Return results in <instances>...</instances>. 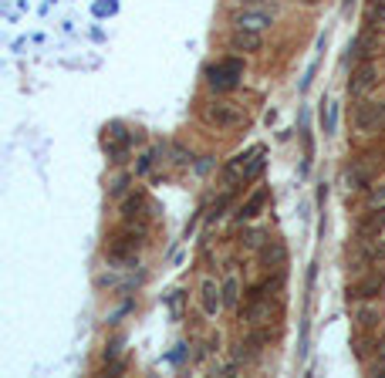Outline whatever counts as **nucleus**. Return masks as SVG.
I'll list each match as a JSON object with an SVG mask.
<instances>
[{
  "instance_id": "obj_1",
  "label": "nucleus",
  "mask_w": 385,
  "mask_h": 378,
  "mask_svg": "<svg viewBox=\"0 0 385 378\" xmlns=\"http://www.w3.org/2000/svg\"><path fill=\"white\" fill-rule=\"evenodd\" d=\"M203 122L217 132H233L240 125H247V105L233 102V98H213L203 105Z\"/></svg>"
},
{
  "instance_id": "obj_2",
  "label": "nucleus",
  "mask_w": 385,
  "mask_h": 378,
  "mask_svg": "<svg viewBox=\"0 0 385 378\" xmlns=\"http://www.w3.org/2000/svg\"><path fill=\"white\" fill-rule=\"evenodd\" d=\"M352 129H355L359 139H372V135L385 132V102L362 95L352 109Z\"/></svg>"
},
{
  "instance_id": "obj_3",
  "label": "nucleus",
  "mask_w": 385,
  "mask_h": 378,
  "mask_svg": "<svg viewBox=\"0 0 385 378\" xmlns=\"http://www.w3.org/2000/svg\"><path fill=\"white\" fill-rule=\"evenodd\" d=\"M203 78H206V88L210 91L227 95V91H233L244 81V61H240V58H220V61L206 65Z\"/></svg>"
},
{
  "instance_id": "obj_4",
  "label": "nucleus",
  "mask_w": 385,
  "mask_h": 378,
  "mask_svg": "<svg viewBox=\"0 0 385 378\" xmlns=\"http://www.w3.org/2000/svg\"><path fill=\"white\" fill-rule=\"evenodd\" d=\"M230 24H233V31H253V34H264V31L274 24V17L264 10V7H244V10H237V14L230 17Z\"/></svg>"
},
{
  "instance_id": "obj_5",
  "label": "nucleus",
  "mask_w": 385,
  "mask_h": 378,
  "mask_svg": "<svg viewBox=\"0 0 385 378\" xmlns=\"http://www.w3.org/2000/svg\"><path fill=\"white\" fill-rule=\"evenodd\" d=\"M379 85V65L375 61H362V65L352 71V78H348V95L352 98H362L368 91Z\"/></svg>"
},
{
  "instance_id": "obj_6",
  "label": "nucleus",
  "mask_w": 385,
  "mask_h": 378,
  "mask_svg": "<svg viewBox=\"0 0 385 378\" xmlns=\"http://www.w3.org/2000/svg\"><path fill=\"white\" fill-rule=\"evenodd\" d=\"M200 308H203L206 317H217L223 311L227 308L223 304V284H217L213 277H203V284H200Z\"/></svg>"
},
{
  "instance_id": "obj_7",
  "label": "nucleus",
  "mask_w": 385,
  "mask_h": 378,
  "mask_svg": "<svg viewBox=\"0 0 385 378\" xmlns=\"http://www.w3.org/2000/svg\"><path fill=\"white\" fill-rule=\"evenodd\" d=\"M382 290H385V274L372 270V274H365L359 284L348 288V297H352V301H375Z\"/></svg>"
},
{
  "instance_id": "obj_8",
  "label": "nucleus",
  "mask_w": 385,
  "mask_h": 378,
  "mask_svg": "<svg viewBox=\"0 0 385 378\" xmlns=\"http://www.w3.org/2000/svg\"><path fill=\"white\" fill-rule=\"evenodd\" d=\"M267 196H271L267 189H253V193H250L247 200H244L240 206H237L233 220H237V223H253L257 216H260V210L267 206Z\"/></svg>"
},
{
  "instance_id": "obj_9",
  "label": "nucleus",
  "mask_w": 385,
  "mask_h": 378,
  "mask_svg": "<svg viewBox=\"0 0 385 378\" xmlns=\"http://www.w3.org/2000/svg\"><path fill=\"white\" fill-rule=\"evenodd\" d=\"M122 223L146 230V196H142V193H132L129 200L122 203Z\"/></svg>"
},
{
  "instance_id": "obj_10",
  "label": "nucleus",
  "mask_w": 385,
  "mask_h": 378,
  "mask_svg": "<svg viewBox=\"0 0 385 378\" xmlns=\"http://www.w3.org/2000/svg\"><path fill=\"white\" fill-rule=\"evenodd\" d=\"M227 45H230V51H237V54H257V51H264V38L253 34V31H233Z\"/></svg>"
},
{
  "instance_id": "obj_11",
  "label": "nucleus",
  "mask_w": 385,
  "mask_h": 378,
  "mask_svg": "<svg viewBox=\"0 0 385 378\" xmlns=\"http://www.w3.org/2000/svg\"><path fill=\"white\" fill-rule=\"evenodd\" d=\"M220 284H223V304H227L230 311H237V308H240V297H244V294H240V277H237L233 264L227 267V274H223V281H220Z\"/></svg>"
},
{
  "instance_id": "obj_12",
  "label": "nucleus",
  "mask_w": 385,
  "mask_h": 378,
  "mask_svg": "<svg viewBox=\"0 0 385 378\" xmlns=\"http://www.w3.org/2000/svg\"><path fill=\"white\" fill-rule=\"evenodd\" d=\"M250 156H253V149H250V152H237V156H230V162L223 166V173H220L227 186H233V182H244V169H247Z\"/></svg>"
},
{
  "instance_id": "obj_13",
  "label": "nucleus",
  "mask_w": 385,
  "mask_h": 378,
  "mask_svg": "<svg viewBox=\"0 0 385 378\" xmlns=\"http://www.w3.org/2000/svg\"><path fill=\"white\" fill-rule=\"evenodd\" d=\"M260 264H264V267H284V264H288L284 244H281V240H267L264 250H260Z\"/></svg>"
},
{
  "instance_id": "obj_14",
  "label": "nucleus",
  "mask_w": 385,
  "mask_h": 378,
  "mask_svg": "<svg viewBox=\"0 0 385 378\" xmlns=\"http://www.w3.org/2000/svg\"><path fill=\"white\" fill-rule=\"evenodd\" d=\"M321 129H324V135H335V129H338V102H324V109H321Z\"/></svg>"
},
{
  "instance_id": "obj_15",
  "label": "nucleus",
  "mask_w": 385,
  "mask_h": 378,
  "mask_svg": "<svg viewBox=\"0 0 385 378\" xmlns=\"http://www.w3.org/2000/svg\"><path fill=\"white\" fill-rule=\"evenodd\" d=\"M264 166H267V152H264V149H253V156H250L247 169H244V182H253V179L264 173Z\"/></svg>"
},
{
  "instance_id": "obj_16",
  "label": "nucleus",
  "mask_w": 385,
  "mask_h": 378,
  "mask_svg": "<svg viewBox=\"0 0 385 378\" xmlns=\"http://www.w3.org/2000/svg\"><path fill=\"white\" fill-rule=\"evenodd\" d=\"M230 203H233V189H227V193H220V200H213V206H210V213H206V220H210V223L223 220V213L230 210Z\"/></svg>"
},
{
  "instance_id": "obj_17",
  "label": "nucleus",
  "mask_w": 385,
  "mask_h": 378,
  "mask_svg": "<svg viewBox=\"0 0 385 378\" xmlns=\"http://www.w3.org/2000/svg\"><path fill=\"white\" fill-rule=\"evenodd\" d=\"M368 24L375 31H385V0H372L368 3Z\"/></svg>"
},
{
  "instance_id": "obj_18",
  "label": "nucleus",
  "mask_w": 385,
  "mask_h": 378,
  "mask_svg": "<svg viewBox=\"0 0 385 378\" xmlns=\"http://www.w3.org/2000/svg\"><path fill=\"white\" fill-rule=\"evenodd\" d=\"M271 240V233L267 230H247L244 233V244H247V250H264V244Z\"/></svg>"
},
{
  "instance_id": "obj_19",
  "label": "nucleus",
  "mask_w": 385,
  "mask_h": 378,
  "mask_svg": "<svg viewBox=\"0 0 385 378\" xmlns=\"http://www.w3.org/2000/svg\"><path fill=\"white\" fill-rule=\"evenodd\" d=\"M372 372H385V328L375 338V365H372Z\"/></svg>"
},
{
  "instance_id": "obj_20",
  "label": "nucleus",
  "mask_w": 385,
  "mask_h": 378,
  "mask_svg": "<svg viewBox=\"0 0 385 378\" xmlns=\"http://www.w3.org/2000/svg\"><path fill=\"white\" fill-rule=\"evenodd\" d=\"M368 210H385V182L372 186V193H368Z\"/></svg>"
},
{
  "instance_id": "obj_21",
  "label": "nucleus",
  "mask_w": 385,
  "mask_h": 378,
  "mask_svg": "<svg viewBox=\"0 0 385 378\" xmlns=\"http://www.w3.org/2000/svg\"><path fill=\"white\" fill-rule=\"evenodd\" d=\"M379 321H382V317H379L375 308H362V311H359V328H375Z\"/></svg>"
},
{
  "instance_id": "obj_22",
  "label": "nucleus",
  "mask_w": 385,
  "mask_h": 378,
  "mask_svg": "<svg viewBox=\"0 0 385 378\" xmlns=\"http://www.w3.org/2000/svg\"><path fill=\"white\" fill-rule=\"evenodd\" d=\"M173 162H176V166H189V162H193V152H186V145L176 142V145H173Z\"/></svg>"
},
{
  "instance_id": "obj_23",
  "label": "nucleus",
  "mask_w": 385,
  "mask_h": 378,
  "mask_svg": "<svg viewBox=\"0 0 385 378\" xmlns=\"http://www.w3.org/2000/svg\"><path fill=\"white\" fill-rule=\"evenodd\" d=\"M152 162H156V156H152V152H146V156H139L136 176H146V173H149V169H152Z\"/></svg>"
},
{
  "instance_id": "obj_24",
  "label": "nucleus",
  "mask_w": 385,
  "mask_h": 378,
  "mask_svg": "<svg viewBox=\"0 0 385 378\" xmlns=\"http://www.w3.org/2000/svg\"><path fill=\"white\" fill-rule=\"evenodd\" d=\"M118 352H122V338H112V341L105 345V361H115Z\"/></svg>"
},
{
  "instance_id": "obj_25",
  "label": "nucleus",
  "mask_w": 385,
  "mask_h": 378,
  "mask_svg": "<svg viewBox=\"0 0 385 378\" xmlns=\"http://www.w3.org/2000/svg\"><path fill=\"white\" fill-rule=\"evenodd\" d=\"M169 308H173V317H180L182 314V290H176V294L169 297Z\"/></svg>"
},
{
  "instance_id": "obj_26",
  "label": "nucleus",
  "mask_w": 385,
  "mask_h": 378,
  "mask_svg": "<svg viewBox=\"0 0 385 378\" xmlns=\"http://www.w3.org/2000/svg\"><path fill=\"white\" fill-rule=\"evenodd\" d=\"M125 182H129V176H118L112 182V189H109V193H112V196H122V193H125Z\"/></svg>"
},
{
  "instance_id": "obj_27",
  "label": "nucleus",
  "mask_w": 385,
  "mask_h": 378,
  "mask_svg": "<svg viewBox=\"0 0 385 378\" xmlns=\"http://www.w3.org/2000/svg\"><path fill=\"white\" fill-rule=\"evenodd\" d=\"M233 3H244V7H253V3H260V0H233Z\"/></svg>"
},
{
  "instance_id": "obj_28",
  "label": "nucleus",
  "mask_w": 385,
  "mask_h": 378,
  "mask_svg": "<svg viewBox=\"0 0 385 378\" xmlns=\"http://www.w3.org/2000/svg\"><path fill=\"white\" fill-rule=\"evenodd\" d=\"M304 3H311V7H315V3H317V0H304Z\"/></svg>"
}]
</instances>
